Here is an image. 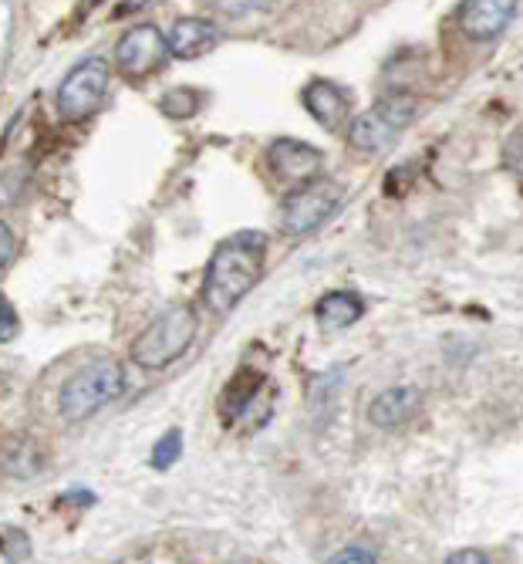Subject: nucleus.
I'll use <instances>...</instances> for the list:
<instances>
[{"mask_svg":"<svg viewBox=\"0 0 523 564\" xmlns=\"http://www.w3.org/2000/svg\"><path fill=\"white\" fill-rule=\"evenodd\" d=\"M268 264V237L257 230H240L227 240L217 243L214 258L206 268V284H203V301L209 312L230 315L233 307L257 288L264 278Z\"/></svg>","mask_w":523,"mask_h":564,"instance_id":"obj_1","label":"nucleus"},{"mask_svg":"<svg viewBox=\"0 0 523 564\" xmlns=\"http://www.w3.org/2000/svg\"><path fill=\"white\" fill-rule=\"evenodd\" d=\"M199 332V318L189 304H173L166 307L163 315H155L142 335L132 341V362L139 369H149V372H160L166 366H173L176 358L193 345Z\"/></svg>","mask_w":523,"mask_h":564,"instance_id":"obj_2","label":"nucleus"},{"mask_svg":"<svg viewBox=\"0 0 523 564\" xmlns=\"http://www.w3.org/2000/svg\"><path fill=\"white\" fill-rule=\"evenodd\" d=\"M122 389H126V372L119 362H109V358H105V362H91L62 386V395H58L62 416L68 423H85L101 405H109Z\"/></svg>","mask_w":523,"mask_h":564,"instance_id":"obj_3","label":"nucleus"},{"mask_svg":"<svg viewBox=\"0 0 523 564\" xmlns=\"http://www.w3.org/2000/svg\"><path fill=\"white\" fill-rule=\"evenodd\" d=\"M418 116V101L412 95H389L382 98L375 109L361 112L351 119L348 126V145L358 152H382L385 145H392V139L408 129Z\"/></svg>","mask_w":523,"mask_h":564,"instance_id":"obj_4","label":"nucleus"},{"mask_svg":"<svg viewBox=\"0 0 523 564\" xmlns=\"http://www.w3.org/2000/svg\"><path fill=\"white\" fill-rule=\"evenodd\" d=\"M109 82H112V68H109V62H105V58L91 55V58L78 62L65 75V82L58 88V112H62V119L65 122L88 119L101 106L105 91H109Z\"/></svg>","mask_w":523,"mask_h":564,"instance_id":"obj_5","label":"nucleus"},{"mask_svg":"<svg viewBox=\"0 0 523 564\" xmlns=\"http://www.w3.org/2000/svg\"><path fill=\"white\" fill-rule=\"evenodd\" d=\"M341 203V186L335 180H314L301 189H294L284 203V217H281V230L287 237H304L310 230H318Z\"/></svg>","mask_w":523,"mask_h":564,"instance_id":"obj_6","label":"nucleus"},{"mask_svg":"<svg viewBox=\"0 0 523 564\" xmlns=\"http://www.w3.org/2000/svg\"><path fill=\"white\" fill-rule=\"evenodd\" d=\"M170 55L166 34L155 24H135L122 34L119 47H116V65L126 78H149L155 68H160Z\"/></svg>","mask_w":523,"mask_h":564,"instance_id":"obj_7","label":"nucleus"},{"mask_svg":"<svg viewBox=\"0 0 523 564\" xmlns=\"http://www.w3.org/2000/svg\"><path fill=\"white\" fill-rule=\"evenodd\" d=\"M322 163H325L322 149H314V145L301 142V139H277L268 149V166H271V173L284 186H294V189H301V186L318 180L322 176Z\"/></svg>","mask_w":523,"mask_h":564,"instance_id":"obj_8","label":"nucleus"},{"mask_svg":"<svg viewBox=\"0 0 523 564\" xmlns=\"http://www.w3.org/2000/svg\"><path fill=\"white\" fill-rule=\"evenodd\" d=\"M301 101H304L307 116L318 122L322 129H328V132H348V126H351V98L335 82H328V78L310 82L301 91Z\"/></svg>","mask_w":523,"mask_h":564,"instance_id":"obj_9","label":"nucleus"},{"mask_svg":"<svg viewBox=\"0 0 523 564\" xmlns=\"http://www.w3.org/2000/svg\"><path fill=\"white\" fill-rule=\"evenodd\" d=\"M516 4L510 0H469L459 8V28L473 41H493L513 21Z\"/></svg>","mask_w":523,"mask_h":564,"instance_id":"obj_10","label":"nucleus"},{"mask_svg":"<svg viewBox=\"0 0 523 564\" xmlns=\"http://www.w3.org/2000/svg\"><path fill=\"white\" fill-rule=\"evenodd\" d=\"M418 405H423V392H418V389H412V386L385 389L382 395L372 399L369 420L379 430H395V426H405L418 413Z\"/></svg>","mask_w":523,"mask_h":564,"instance_id":"obj_11","label":"nucleus"},{"mask_svg":"<svg viewBox=\"0 0 523 564\" xmlns=\"http://www.w3.org/2000/svg\"><path fill=\"white\" fill-rule=\"evenodd\" d=\"M214 41H217V28L203 18H179L166 34L170 55H176V58H196Z\"/></svg>","mask_w":523,"mask_h":564,"instance_id":"obj_12","label":"nucleus"},{"mask_svg":"<svg viewBox=\"0 0 523 564\" xmlns=\"http://www.w3.org/2000/svg\"><path fill=\"white\" fill-rule=\"evenodd\" d=\"M361 315H364V301L351 291H331L318 301V307H314V318L331 332L355 325Z\"/></svg>","mask_w":523,"mask_h":564,"instance_id":"obj_13","label":"nucleus"},{"mask_svg":"<svg viewBox=\"0 0 523 564\" xmlns=\"http://www.w3.org/2000/svg\"><path fill=\"white\" fill-rule=\"evenodd\" d=\"M199 106H203V95L193 88H173L160 98V109L170 119H193L199 112Z\"/></svg>","mask_w":523,"mask_h":564,"instance_id":"obj_14","label":"nucleus"},{"mask_svg":"<svg viewBox=\"0 0 523 564\" xmlns=\"http://www.w3.org/2000/svg\"><path fill=\"white\" fill-rule=\"evenodd\" d=\"M179 456H183V430H166L160 440H155L149 464H152L155 470H170Z\"/></svg>","mask_w":523,"mask_h":564,"instance_id":"obj_15","label":"nucleus"},{"mask_svg":"<svg viewBox=\"0 0 523 564\" xmlns=\"http://www.w3.org/2000/svg\"><path fill=\"white\" fill-rule=\"evenodd\" d=\"M21 322H18V312H14V304L4 297V291H0V345L11 341L18 335Z\"/></svg>","mask_w":523,"mask_h":564,"instance_id":"obj_16","label":"nucleus"},{"mask_svg":"<svg viewBox=\"0 0 523 564\" xmlns=\"http://www.w3.org/2000/svg\"><path fill=\"white\" fill-rule=\"evenodd\" d=\"M14 253H18V237H14V230L4 220H0V271H4L14 261Z\"/></svg>","mask_w":523,"mask_h":564,"instance_id":"obj_17","label":"nucleus"},{"mask_svg":"<svg viewBox=\"0 0 523 564\" xmlns=\"http://www.w3.org/2000/svg\"><path fill=\"white\" fill-rule=\"evenodd\" d=\"M328 564H375V554L364 551V547H345L338 551Z\"/></svg>","mask_w":523,"mask_h":564,"instance_id":"obj_18","label":"nucleus"},{"mask_svg":"<svg viewBox=\"0 0 523 564\" xmlns=\"http://www.w3.org/2000/svg\"><path fill=\"white\" fill-rule=\"evenodd\" d=\"M503 156H506V163L516 170V173H523V129L506 142V149H503Z\"/></svg>","mask_w":523,"mask_h":564,"instance_id":"obj_19","label":"nucleus"},{"mask_svg":"<svg viewBox=\"0 0 523 564\" xmlns=\"http://www.w3.org/2000/svg\"><path fill=\"white\" fill-rule=\"evenodd\" d=\"M446 564H490V557L477 547H462V551H453L446 557Z\"/></svg>","mask_w":523,"mask_h":564,"instance_id":"obj_20","label":"nucleus"}]
</instances>
